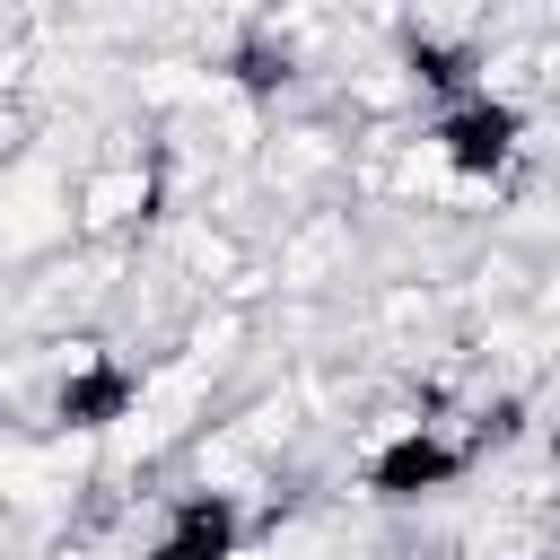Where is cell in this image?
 <instances>
[{"label": "cell", "mask_w": 560, "mask_h": 560, "mask_svg": "<svg viewBox=\"0 0 560 560\" xmlns=\"http://www.w3.org/2000/svg\"><path fill=\"white\" fill-rule=\"evenodd\" d=\"M464 464H472V446H455L446 429L411 420L402 438H385V446L368 455V499H385V508L438 499V490H455V481H464Z\"/></svg>", "instance_id": "obj_1"}, {"label": "cell", "mask_w": 560, "mask_h": 560, "mask_svg": "<svg viewBox=\"0 0 560 560\" xmlns=\"http://www.w3.org/2000/svg\"><path fill=\"white\" fill-rule=\"evenodd\" d=\"M516 140H525V114H516L508 96H490V88L438 114V158H446L455 175H472V184L499 175V166L516 158Z\"/></svg>", "instance_id": "obj_2"}, {"label": "cell", "mask_w": 560, "mask_h": 560, "mask_svg": "<svg viewBox=\"0 0 560 560\" xmlns=\"http://www.w3.org/2000/svg\"><path fill=\"white\" fill-rule=\"evenodd\" d=\"M131 411H140V376H131L114 350L79 359V368L61 376V394H52V420H61V429H114V420H131Z\"/></svg>", "instance_id": "obj_3"}, {"label": "cell", "mask_w": 560, "mask_h": 560, "mask_svg": "<svg viewBox=\"0 0 560 560\" xmlns=\"http://www.w3.org/2000/svg\"><path fill=\"white\" fill-rule=\"evenodd\" d=\"M236 542H245L236 499H228V490H184L149 560H236Z\"/></svg>", "instance_id": "obj_4"}, {"label": "cell", "mask_w": 560, "mask_h": 560, "mask_svg": "<svg viewBox=\"0 0 560 560\" xmlns=\"http://www.w3.org/2000/svg\"><path fill=\"white\" fill-rule=\"evenodd\" d=\"M402 70H411V88L420 96H446V105H464V96H481V61H472V44H446V35H402Z\"/></svg>", "instance_id": "obj_5"}, {"label": "cell", "mask_w": 560, "mask_h": 560, "mask_svg": "<svg viewBox=\"0 0 560 560\" xmlns=\"http://www.w3.org/2000/svg\"><path fill=\"white\" fill-rule=\"evenodd\" d=\"M289 70H298V52H289V44H271V35H245V44L228 52V79H236L245 96H280V88H289Z\"/></svg>", "instance_id": "obj_6"}, {"label": "cell", "mask_w": 560, "mask_h": 560, "mask_svg": "<svg viewBox=\"0 0 560 560\" xmlns=\"http://www.w3.org/2000/svg\"><path fill=\"white\" fill-rule=\"evenodd\" d=\"M525 429V402H499V411H481V429H472V446H508Z\"/></svg>", "instance_id": "obj_7"}, {"label": "cell", "mask_w": 560, "mask_h": 560, "mask_svg": "<svg viewBox=\"0 0 560 560\" xmlns=\"http://www.w3.org/2000/svg\"><path fill=\"white\" fill-rule=\"evenodd\" d=\"M551 455H560V438H551Z\"/></svg>", "instance_id": "obj_8"}]
</instances>
